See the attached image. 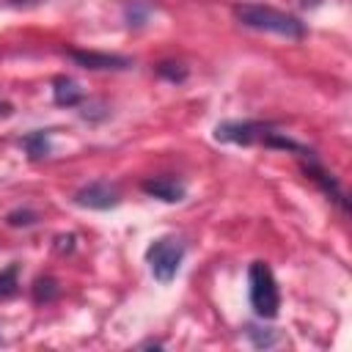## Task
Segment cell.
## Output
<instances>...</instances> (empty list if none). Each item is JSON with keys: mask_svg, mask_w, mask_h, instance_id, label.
I'll use <instances>...</instances> for the list:
<instances>
[{"mask_svg": "<svg viewBox=\"0 0 352 352\" xmlns=\"http://www.w3.org/2000/svg\"><path fill=\"white\" fill-rule=\"evenodd\" d=\"M231 14L242 28H250V30H258V33H272V36L292 38V41H300L305 36V25L297 16H292L286 11H278V8H270V6L239 3V6L231 8Z\"/></svg>", "mask_w": 352, "mask_h": 352, "instance_id": "1", "label": "cell"}, {"mask_svg": "<svg viewBox=\"0 0 352 352\" xmlns=\"http://www.w3.org/2000/svg\"><path fill=\"white\" fill-rule=\"evenodd\" d=\"M248 297L250 305L256 311V316L261 319H275L278 308H280V292H278V280L270 270L267 261H253L248 270Z\"/></svg>", "mask_w": 352, "mask_h": 352, "instance_id": "2", "label": "cell"}, {"mask_svg": "<svg viewBox=\"0 0 352 352\" xmlns=\"http://www.w3.org/2000/svg\"><path fill=\"white\" fill-rule=\"evenodd\" d=\"M184 253H187V248H184V242L179 236H160V239H154L148 245V250H146V264H148L154 280L170 283L179 275Z\"/></svg>", "mask_w": 352, "mask_h": 352, "instance_id": "3", "label": "cell"}, {"mask_svg": "<svg viewBox=\"0 0 352 352\" xmlns=\"http://www.w3.org/2000/svg\"><path fill=\"white\" fill-rule=\"evenodd\" d=\"M272 126L275 124H267V121H223L214 126V138L223 143L253 146V143H261Z\"/></svg>", "mask_w": 352, "mask_h": 352, "instance_id": "4", "label": "cell"}, {"mask_svg": "<svg viewBox=\"0 0 352 352\" xmlns=\"http://www.w3.org/2000/svg\"><path fill=\"white\" fill-rule=\"evenodd\" d=\"M74 204L82 206V209H96V212H104V209H113L121 204V192L116 184L99 179V182H91V184H82L77 192H74Z\"/></svg>", "mask_w": 352, "mask_h": 352, "instance_id": "5", "label": "cell"}, {"mask_svg": "<svg viewBox=\"0 0 352 352\" xmlns=\"http://www.w3.org/2000/svg\"><path fill=\"white\" fill-rule=\"evenodd\" d=\"M77 66L91 69V72H126L132 69V60L124 55H110V52H94V50H69L66 52Z\"/></svg>", "mask_w": 352, "mask_h": 352, "instance_id": "6", "label": "cell"}, {"mask_svg": "<svg viewBox=\"0 0 352 352\" xmlns=\"http://www.w3.org/2000/svg\"><path fill=\"white\" fill-rule=\"evenodd\" d=\"M140 190L157 201H165V204H179L184 195H187V187L182 179H173V176H151V179H143Z\"/></svg>", "mask_w": 352, "mask_h": 352, "instance_id": "7", "label": "cell"}, {"mask_svg": "<svg viewBox=\"0 0 352 352\" xmlns=\"http://www.w3.org/2000/svg\"><path fill=\"white\" fill-rule=\"evenodd\" d=\"M302 170H305V173H308L319 187H322V192H324L330 201H336V204L341 206V212H346V195H344V190L338 187L336 176H333V173H327V170L316 162V157H314V154L302 160Z\"/></svg>", "mask_w": 352, "mask_h": 352, "instance_id": "8", "label": "cell"}, {"mask_svg": "<svg viewBox=\"0 0 352 352\" xmlns=\"http://www.w3.org/2000/svg\"><path fill=\"white\" fill-rule=\"evenodd\" d=\"M52 99L60 107H74V104L82 102V91H80V85L72 77H55V82H52Z\"/></svg>", "mask_w": 352, "mask_h": 352, "instance_id": "9", "label": "cell"}, {"mask_svg": "<svg viewBox=\"0 0 352 352\" xmlns=\"http://www.w3.org/2000/svg\"><path fill=\"white\" fill-rule=\"evenodd\" d=\"M22 148L30 160H44L50 157V132L44 129H36V132H28L22 138Z\"/></svg>", "mask_w": 352, "mask_h": 352, "instance_id": "10", "label": "cell"}, {"mask_svg": "<svg viewBox=\"0 0 352 352\" xmlns=\"http://www.w3.org/2000/svg\"><path fill=\"white\" fill-rule=\"evenodd\" d=\"M55 297H58V280L50 278V275L36 278V283H33V300L36 302H50Z\"/></svg>", "mask_w": 352, "mask_h": 352, "instance_id": "11", "label": "cell"}, {"mask_svg": "<svg viewBox=\"0 0 352 352\" xmlns=\"http://www.w3.org/2000/svg\"><path fill=\"white\" fill-rule=\"evenodd\" d=\"M245 336L250 338L253 346H272V344H278V338H280L278 330H272V327H256V324H248Z\"/></svg>", "mask_w": 352, "mask_h": 352, "instance_id": "12", "label": "cell"}, {"mask_svg": "<svg viewBox=\"0 0 352 352\" xmlns=\"http://www.w3.org/2000/svg\"><path fill=\"white\" fill-rule=\"evenodd\" d=\"M157 77L179 85V82L187 80V66H182V63H176V60H162V63L157 66Z\"/></svg>", "mask_w": 352, "mask_h": 352, "instance_id": "13", "label": "cell"}, {"mask_svg": "<svg viewBox=\"0 0 352 352\" xmlns=\"http://www.w3.org/2000/svg\"><path fill=\"white\" fill-rule=\"evenodd\" d=\"M148 11H151V6H146V3H140V0H132V3H126L124 6V16H126V25H143L146 22V16H148Z\"/></svg>", "mask_w": 352, "mask_h": 352, "instance_id": "14", "label": "cell"}, {"mask_svg": "<svg viewBox=\"0 0 352 352\" xmlns=\"http://www.w3.org/2000/svg\"><path fill=\"white\" fill-rule=\"evenodd\" d=\"M16 286H19V280H16V264H11L8 270L0 272V300L16 294Z\"/></svg>", "mask_w": 352, "mask_h": 352, "instance_id": "15", "label": "cell"}, {"mask_svg": "<svg viewBox=\"0 0 352 352\" xmlns=\"http://www.w3.org/2000/svg\"><path fill=\"white\" fill-rule=\"evenodd\" d=\"M36 220H38V214H36L33 209H14V212L6 214V223L14 226V228H19V226L28 228V226H33Z\"/></svg>", "mask_w": 352, "mask_h": 352, "instance_id": "16", "label": "cell"}, {"mask_svg": "<svg viewBox=\"0 0 352 352\" xmlns=\"http://www.w3.org/2000/svg\"><path fill=\"white\" fill-rule=\"evenodd\" d=\"M55 242H58V245H55V250H58V253H72V250H74V234L58 236Z\"/></svg>", "mask_w": 352, "mask_h": 352, "instance_id": "17", "label": "cell"}, {"mask_svg": "<svg viewBox=\"0 0 352 352\" xmlns=\"http://www.w3.org/2000/svg\"><path fill=\"white\" fill-rule=\"evenodd\" d=\"M11 6H16V8H33V6H41V3H47V0H8Z\"/></svg>", "mask_w": 352, "mask_h": 352, "instance_id": "18", "label": "cell"}]
</instances>
